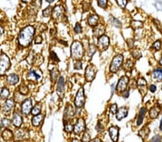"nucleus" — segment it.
I'll return each instance as SVG.
<instances>
[{
    "mask_svg": "<svg viewBox=\"0 0 162 142\" xmlns=\"http://www.w3.org/2000/svg\"><path fill=\"white\" fill-rule=\"evenodd\" d=\"M160 112V108L158 106H154L149 111V116L151 118L154 119L158 117V114H159Z\"/></svg>",
    "mask_w": 162,
    "mask_h": 142,
    "instance_id": "bb28decb",
    "label": "nucleus"
},
{
    "mask_svg": "<svg viewBox=\"0 0 162 142\" xmlns=\"http://www.w3.org/2000/svg\"><path fill=\"white\" fill-rule=\"evenodd\" d=\"M85 128H86V124H85V119L83 118H78L76 124L74 125L73 132L76 135H79L85 132Z\"/></svg>",
    "mask_w": 162,
    "mask_h": 142,
    "instance_id": "0eeeda50",
    "label": "nucleus"
},
{
    "mask_svg": "<svg viewBox=\"0 0 162 142\" xmlns=\"http://www.w3.org/2000/svg\"><path fill=\"white\" fill-rule=\"evenodd\" d=\"M35 34V29L33 26L28 25L20 31L18 36V43L23 48H27L31 44Z\"/></svg>",
    "mask_w": 162,
    "mask_h": 142,
    "instance_id": "f257e3e1",
    "label": "nucleus"
},
{
    "mask_svg": "<svg viewBox=\"0 0 162 142\" xmlns=\"http://www.w3.org/2000/svg\"><path fill=\"white\" fill-rule=\"evenodd\" d=\"M43 119H44V115H42V114H38L36 115H34L33 118H32V124L33 126H35V127H37V126H39L41 124L42 122H43Z\"/></svg>",
    "mask_w": 162,
    "mask_h": 142,
    "instance_id": "5701e85b",
    "label": "nucleus"
},
{
    "mask_svg": "<svg viewBox=\"0 0 162 142\" xmlns=\"http://www.w3.org/2000/svg\"><path fill=\"white\" fill-rule=\"evenodd\" d=\"M90 142H102V141H101V140L99 139H94L90 141Z\"/></svg>",
    "mask_w": 162,
    "mask_h": 142,
    "instance_id": "4d7b16f0",
    "label": "nucleus"
},
{
    "mask_svg": "<svg viewBox=\"0 0 162 142\" xmlns=\"http://www.w3.org/2000/svg\"><path fill=\"white\" fill-rule=\"evenodd\" d=\"M137 85H138L139 88H144L147 85V82L143 78H138V81H137Z\"/></svg>",
    "mask_w": 162,
    "mask_h": 142,
    "instance_id": "c9c22d12",
    "label": "nucleus"
},
{
    "mask_svg": "<svg viewBox=\"0 0 162 142\" xmlns=\"http://www.w3.org/2000/svg\"><path fill=\"white\" fill-rule=\"evenodd\" d=\"M85 104V91H84L83 87H81L79 89L76 95V97L74 98V106L77 108H81L84 107Z\"/></svg>",
    "mask_w": 162,
    "mask_h": 142,
    "instance_id": "39448f33",
    "label": "nucleus"
},
{
    "mask_svg": "<svg viewBox=\"0 0 162 142\" xmlns=\"http://www.w3.org/2000/svg\"><path fill=\"white\" fill-rule=\"evenodd\" d=\"M64 78L63 77L59 78L58 80L57 86H56V91L57 93L58 94V96L61 98H62L63 96V92H64Z\"/></svg>",
    "mask_w": 162,
    "mask_h": 142,
    "instance_id": "dca6fc26",
    "label": "nucleus"
},
{
    "mask_svg": "<svg viewBox=\"0 0 162 142\" xmlns=\"http://www.w3.org/2000/svg\"><path fill=\"white\" fill-rule=\"evenodd\" d=\"M161 90H162V86H161Z\"/></svg>",
    "mask_w": 162,
    "mask_h": 142,
    "instance_id": "69168bd1",
    "label": "nucleus"
},
{
    "mask_svg": "<svg viewBox=\"0 0 162 142\" xmlns=\"http://www.w3.org/2000/svg\"><path fill=\"white\" fill-rule=\"evenodd\" d=\"M152 48L155 50L156 51H158L161 50V42L160 40H156L152 45Z\"/></svg>",
    "mask_w": 162,
    "mask_h": 142,
    "instance_id": "4c0bfd02",
    "label": "nucleus"
},
{
    "mask_svg": "<svg viewBox=\"0 0 162 142\" xmlns=\"http://www.w3.org/2000/svg\"><path fill=\"white\" fill-rule=\"evenodd\" d=\"M143 24V22L141 21H133L132 22V27H133L134 29H138L142 27Z\"/></svg>",
    "mask_w": 162,
    "mask_h": 142,
    "instance_id": "58836bf2",
    "label": "nucleus"
},
{
    "mask_svg": "<svg viewBox=\"0 0 162 142\" xmlns=\"http://www.w3.org/2000/svg\"><path fill=\"white\" fill-rule=\"evenodd\" d=\"M73 129H74V126H73V125L71 124V123L69 122H66L64 124V131L67 133H71V132L73 131Z\"/></svg>",
    "mask_w": 162,
    "mask_h": 142,
    "instance_id": "f704fd0d",
    "label": "nucleus"
},
{
    "mask_svg": "<svg viewBox=\"0 0 162 142\" xmlns=\"http://www.w3.org/2000/svg\"><path fill=\"white\" fill-rule=\"evenodd\" d=\"M149 90H150V91L152 92V93H154V92L156 90V86L155 85H154V84H152V85H151L150 86H149Z\"/></svg>",
    "mask_w": 162,
    "mask_h": 142,
    "instance_id": "864d4df0",
    "label": "nucleus"
},
{
    "mask_svg": "<svg viewBox=\"0 0 162 142\" xmlns=\"http://www.w3.org/2000/svg\"><path fill=\"white\" fill-rule=\"evenodd\" d=\"M123 62V55L118 54L113 57L110 66V71L111 73H114L119 71Z\"/></svg>",
    "mask_w": 162,
    "mask_h": 142,
    "instance_id": "20e7f679",
    "label": "nucleus"
},
{
    "mask_svg": "<svg viewBox=\"0 0 162 142\" xmlns=\"http://www.w3.org/2000/svg\"><path fill=\"white\" fill-rule=\"evenodd\" d=\"M1 137H2L3 139L6 141H11L12 139L14 138V134L13 132L9 129H5L3 131L2 134H1Z\"/></svg>",
    "mask_w": 162,
    "mask_h": 142,
    "instance_id": "aec40b11",
    "label": "nucleus"
},
{
    "mask_svg": "<svg viewBox=\"0 0 162 142\" xmlns=\"http://www.w3.org/2000/svg\"><path fill=\"white\" fill-rule=\"evenodd\" d=\"M133 67V62L131 60H127V62H125V65H123V69L125 71H131V69Z\"/></svg>",
    "mask_w": 162,
    "mask_h": 142,
    "instance_id": "2f4dec72",
    "label": "nucleus"
},
{
    "mask_svg": "<svg viewBox=\"0 0 162 142\" xmlns=\"http://www.w3.org/2000/svg\"><path fill=\"white\" fill-rule=\"evenodd\" d=\"M11 124H12V121H11L10 119H8L7 118H2V120H1V124H2V126H4V127L5 128L10 127Z\"/></svg>",
    "mask_w": 162,
    "mask_h": 142,
    "instance_id": "e433bc0d",
    "label": "nucleus"
},
{
    "mask_svg": "<svg viewBox=\"0 0 162 142\" xmlns=\"http://www.w3.org/2000/svg\"><path fill=\"white\" fill-rule=\"evenodd\" d=\"M51 58L53 60H54V61H58V57L57 55L54 52H51Z\"/></svg>",
    "mask_w": 162,
    "mask_h": 142,
    "instance_id": "8fccbe9b",
    "label": "nucleus"
},
{
    "mask_svg": "<svg viewBox=\"0 0 162 142\" xmlns=\"http://www.w3.org/2000/svg\"><path fill=\"white\" fill-rule=\"evenodd\" d=\"M132 55L133 56V57H135V58L138 59L141 57V54H140V52H138V50H134L133 52H132Z\"/></svg>",
    "mask_w": 162,
    "mask_h": 142,
    "instance_id": "3c124183",
    "label": "nucleus"
},
{
    "mask_svg": "<svg viewBox=\"0 0 162 142\" xmlns=\"http://www.w3.org/2000/svg\"><path fill=\"white\" fill-rule=\"evenodd\" d=\"M129 84V78L127 76H123L121 78H120L118 83V85L116 87V90L118 93H122L127 88V85Z\"/></svg>",
    "mask_w": 162,
    "mask_h": 142,
    "instance_id": "6e6552de",
    "label": "nucleus"
},
{
    "mask_svg": "<svg viewBox=\"0 0 162 142\" xmlns=\"http://www.w3.org/2000/svg\"><path fill=\"white\" fill-rule=\"evenodd\" d=\"M46 1H47V2L48 3H52V2H54V1H55V0H46Z\"/></svg>",
    "mask_w": 162,
    "mask_h": 142,
    "instance_id": "680f3d73",
    "label": "nucleus"
},
{
    "mask_svg": "<svg viewBox=\"0 0 162 142\" xmlns=\"http://www.w3.org/2000/svg\"><path fill=\"white\" fill-rule=\"evenodd\" d=\"M96 47L94 45H91L89 47V51H88V55L91 57L94 54V52H96Z\"/></svg>",
    "mask_w": 162,
    "mask_h": 142,
    "instance_id": "a19ab883",
    "label": "nucleus"
},
{
    "mask_svg": "<svg viewBox=\"0 0 162 142\" xmlns=\"http://www.w3.org/2000/svg\"><path fill=\"white\" fill-rule=\"evenodd\" d=\"M96 69L92 65H89L85 70V78L87 82H92L96 76Z\"/></svg>",
    "mask_w": 162,
    "mask_h": 142,
    "instance_id": "1a4fd4ad",
    "label": "nucleus"
},
{
    "mask_svg": "<svg viewBox=\"0 0 162 142\" xmlns=\"http://www.w3.org/2000/svg\"><path fill=\"white\" fill-rule=\"evenodd\" d=\"M109 135L113 142H117L118 141L119 137V129L117 126H111L109 129Z\"/></svg>",
    "mask_w": 162,
    "mask_h": 142,
    "instance_id": "4468645a",
    "label": "nucleus"
},
{
    "mask_svg": "<svg viewBox=\"0 0 162 142\" xmlns=\"http://www.w3.org/2000/svg\"><path fill=\"white\" fill-rule=\"evenodd\" d=\"M105 33V27L102 24H99V25H96L95 27H94V30H93V34L96 37H99L100 36L103 35Z\"/></svg>",
    "mask_w": 162,
    "mask_h": 142,
    "instance_id": "4be33fe9",
    "label": "nucleus"
},
{
    "mask_svg": "<svg viewBox=\"0 0 162 142\" xmlns=\"http://www.w3.org/2000/svg\"><path fill=\"white\" fill-rule=\"evenodd\" d=\"M152 78L156 81H161L162 80V69L161 68H157L154 70L152 73Z\"/></svg>",
    "mask_w": 162,
    "mask_h": 142,
    "instance_id": "393cba45",
    "label": "nucleus"
},
{
    "mask_svg": "<svg viewBox=\"0 0 162 142\" xmlns=\"http://www.w3.org/2000/svg\"><path fill=\"white\" fill-rule=\"evenodd\" d=\"M10 96V90L7 88H3L0 93V98L2 100H7Z\"/></svg>",
    "mask_w": 162,
    "mask_h": 142,
    "instance_id": "cd10ccee",
    "label": "nucleus"
},
{
    "mask_svg": "<svg viewBox=\"0 0 162 142\" xmlns=\"http://www.w3.org/2000/svg\"><path fill=\"white\" fill-rule=\"evenodd\" d=\"M11 67L10 59L5 53L0 55V76H4Z\"/></svg>",
    "mask_w": 162,
    "mask_h": 142,
    "instance_id": "7ed1b4c3",
    "label": "nucleus"
},
{
    "mask_svg": "<svg viewBox=\"0 0 162 142\" xmlns=\"http://www.w3.org/2000/svg\"><path fill=\"white\" fill-rule=\"evenodd\" d=\"M160 130L162 131V118L161 119V121H160V126H159Z\"/></svg>",
    "mask_w": 162,
    "mask_h": 142,
    "instance_id": "052dcab7",
    "label": "nucleus"
},
{
    "mask_svg": "<svg viewBox=\"0 0 162 142\" xmlns=\"http://www.w3.org/2000/svg\"><path fill=\"white\" fill-rule=\"evenodd\" d=\"M91 141V138H90V135L89 134V133H87V132H85V134H84L83 136H82V142H90Z\"/></svg>",
    "mask_w": 162,
    "mask_h": 142,
    "instance_id": "c03bdc74",
    "label": "nucleus"
},
{
    "mask_svg": "<svg viewBox=\"0 0 162 142\" xmlns=\"http://www.w3.org/2000/svg\"><path fill=\"white\" fill-rule=\"evenodd\" d=\"M110 21L111 22V24H113V26L116 27H121V22L118 20V19L113 17V16L110 17Z\"/></svg>",
    "mask_w": 162,
    "mask_h": 142,
    "instance_id": "473e14b6",
    "label": "nucleus"
},
{
    "mask_svg": "<svg viewBox=\"0 0 162 142\" xmlns=\"http://www.w3.org/2000/svg\"><path fill=\"white\" fill-rule=\"evenodd\" d=\"M85 55V48L82 43L74 41L71 45V57L74 60H80Z\"/></svg>",
    "mask_w": 162,
    "mask_h": 142,
    "instance_id": "f03ea898",
    "label": "nucleus"
},
{
    "mask_svg": "<svg viewBox=\"0 0 162 142\" xmlns=\"http://www.w3.org/2000/svg\"><path fill=\"white\" fill-rule=\"evenodd\" d=\"M58 76H59V72L57 68H54L53 70H51V80L54 81V82H56V81L57 80Z\"/></svg>",
    "mask_w": 162,
    "mask_h": 142,
    "instance_id": "c756f323",
    "label": "nucleus"
},
{
    "mask_svg": "<svg viewBox=\"0 0 162 142\" xmlns=\"http://www.w3.org/2000/svg\"><path fill=\"white\" fill-rule=\"evenodd\" d=\"M75 115V111L74 110V108L71 106V104L67 105V106L65 108L64 112V121H68L70 119H72Z\"/></svg>",
    "mask_w": 162,
    "mask_h": 142,
    "instance_id": "ddd939ff",
    "label": "nucleus"
},
{
    "mask_svg": "<svg viewBox=\"0 0 162 142\" xmlns=\"http://www.w3.org/2000/svg\"><path fill=\"white\" fill-rule=\"evenodd\" d=\"M71 142H82L81 141H79V139H73Z\"/></svg>",
    "mask_w": 162,
    "mask_h": 142,
    "instance_id": "bf43d9fd",
    "label": "nucleus"
},
{
    "mask_svg": "<svg viewBox=\"0 0 162 142\" xmlns=\"http://www.w3.org/2000/svg\"><path fill=\"white\" fill-rule=\"evenodd\" d=\"M19 92L21 95L23 96H26V95L28 94L29 93V88L27 87V85H26L25 84H22L20 85L19 87Z\"/></svg>",
    "mask_w": 162,
    "mask_h": 142,
    "instance_id": "c85d7f7f",
    "label": "nucleus"
},
{
    "mask_svg": "<svg viewBox=\"0 0 162 142\" xmlns=\"http://www.w3.org/2000/svg\"><path fill=\"white\" fill-rule=\"evenodd\" d=\"M127 113H128V110L126 107H121L118 109V111L116 113V118L118 121H121L122 119L127 117Z\"/></svg>",
    "mask_w": 162,
    "mask_h": 142,
    "instance_id": "6ab92c4d",
    "label": "nucleus"
},
{
    "mask_svg": "<svg viewBox=\"0 0 162 142\" xmlns=\"http://www.w3.org/2000/svg\"><path fill=\"white\" fill-rule=\"evenodd\" d=\"M87 22H88L89 25L90 27H95L98 24V22H99V17L96 15H91V16L88 18Z\"/></svg>",
    "mask_w": 162,
    "mask_h": 142,
    "instance_id": "b1692460",
    "label": "nucleus"
},
{
    "mask_svg": "<svg viewBox=\"0 0 162 142\" xmlns=\"http://www.w3.org/2000/svg\"><path fill=\"white\" fill-rule=\"evenodd\" d=\"M74 30V32H75V33H76V34H79L82 32V26H81V24H79V22H77L76 24Z\"/></svg>",
    "mask_w": 162,
    "mask_h": 142,
    "instance_id": "a18cd8bd",
    "label": "nucleus"
},
{
    "mask_svg": "<svg viewBox=\"0 0 162 142\" xmlns=\"http://www.w3.org/2000/svg\"><path fill=\"white\" fill-rule=\"evenodd\" d=\"M40 111H41V106H40V104H36V105L32 108L31 113L33 115H36L40 114Z\"/></svg>",
    "mask_w": 162,
    "mask_h": 142,
    "instance_id": "7c9ffc66",
    "label": "nucleus"
},
{
    "mask_svg": "<svg viewBox=\"0 0 162 142\" xmlns=\"http://www.w3.org/2000/svg\"><path fill=\"white\" fill-rule=\"evenodd\" d=\"M74 68L76 70L82 69V62H81V60H75L74 64Z\"/></svg>",
    "mask_w": 162,
    "mask_h": 142,
    "instance_id": "37998d69",
    "label": "nucleus"
},
{
    "mask_svg": "<svg viewBox=\"0 0 162 142\" xmlns=\"http://www.w3.org/2000/svg\"><path fill=\"white\" fill-rule=\"evenodd\" d=\"M4 28H3L1 26H0V37H1V36L3 35V34H4Z\"/></svg>",
    "mask_w": 162,
    "mask_h": 142,
    "instance_id": "6e6d98bb",
    "label": "nucleus"
},
{
    "mask_svg": "<svg viewBox=\"0 0 162 142\" xmlns=\"http://www.w3.org/2000/svg\"><path fill=\"white\" fill-rule=\"evenodd\" d=\"M7 82L10 85H16L19 82V76L15 73H12L7 77Z\"/></svg>",
    "mask_w": 162,
    "mask_h": 142,
    "instance_id": "412c9836",
    "label": "nucleus"
},
{
    "mask_svg": "<svg viewBox=\"0 0 162 142\" xmlns=\"http://www.w3.org/2000/svg\"><path fill=\"white\" fill-rule=\"evenodd\" d=\"M63 12H64V10H63V7H62V6H56V7L53 9L52 14H51L53 19L56 20V19L59 18L62 15H63Z\"/></svg>",
    "mask_w": 162,
    "mask_h": 142,
    "instance_id": "a211bd4d",
    "label": "nucleus"
},
{
    "mask_svg": "<svg viewBox=\"0 0 162 142\" xmlns=\"http://www.w3.org/2000/svg\"><path fill=\"white\" fill-rule=\"evenodd\" d=\"M123 96L124 98H127L129 96V90H127V89H126L125 90L124 92H123L122 93Z\"/></svg>",
    "mask_w": 162,
    "mask_h": 142,
    "instance_id": "5fc2aeb1",
    "label": "nucleus"
},
{
    "mask_svg": "<svg viewBox=\"0 0 162 142\" xmlns=\"http://www.w3.org/2000/svg\"><path fill=\"white\" fill-rule=\"evenodd\" d=\"M96 130H97L98 132H103L104 131V127L103 126H102V124H101V123H98L97 126H96Z\"/></svg>",
    "mask_w": 162,
    "mask_h": 142,
    "instance_id": "603ef678",
    "label": "nucleus"
},
{
    "mask_svg": "<svg viewBox=\"0 0 162 142\" xmlns=\"http://www.w3.org/2000/svg\"><path fill=\"white\" fill-rule=\"evenodd\" d=\"M15 105V103L14 99L10 98V99H7V101L4 102L2 106V111L4 113H10L11 111L14 108Z\"/></svg>",
    "mask_w": 162,
    "mask_h": 142,
    "instance_id": "f8f14e48",
    "label": "nucleus"
},
{
    "mask_svg": "<svg viewBox=\"0 0 162 142\" xmlns=\"http://www.w3.org/2000/svg\"><path fill=\"white\" fill-rule=\"evenodd\" d=\"M146 113V108L142 107L141 109H140V111H139V113H138V118H137V121H136L137 125H138V126H140V125L142 124L143 121V118H144Z\"/></svg>",
    "mask_w": 162,
    "mask_h": 142,
    "instance_id": "a878e982",
    "label": "nucleus"
},
{
    "mask_svg": "<svg viewBox=\"0 0 162 142\" xmlns=\"http://www.w3.org/2000/svg\"><path fill=\"white\" fill-rule=\"evenodd\" d=\"M27 79L30 81L37 82L41 80L42 73L40 71H36L35 69H31L27 74Z\"/></svg>",
    "mask_w": 162,
    "mask_h": 142,
    "instance_id": "9b49d317",
    "label": "nucleus"
},
{
    "mask_svg": "<svg viewBox=\"0 0 162 142\" xmlns=\"http://www.w3.org/2000/svg\"><path fill=\"white\" fill-rule=\"evenodd\" d=\"M97 3L99 7L105 9L107 7V0H97Z\"/></svg>",
    "mask_w": 162,
    "mask_h": 142,
    "instance_id": "79ce46f5",
    "label": "nucleus"
},
{
    "mask_svg": "<svg viewBox=\"0 0 162 142\" xmlns=\"http://www.w3.org/2000/svg\"><path fill=\"white\" fill-rule=\"evenodd\" d=\"M116 1L118 5H119V7H121L122 9H125L126 6H127V0H116Z\"/></svg>",
    "mask_w": 162,
    "mask_h": 142,
    "instance_id": "ea45409f",
    "label": "nucleus"
},
{
    "mask_svg": "<svg viewBox=\"0 0 162 142\" xmlns=\"http://www.w3.org/2000/svg\"><path fill=\"white\" fill-rule=\"evenodd\" d=\"M150 142H161V138L159 135H156L152 139Z\"/></svg>",
    "mask_w": 162,
    "mask_h": 142,
    "instance_id": "09e8293b",
    "label": "nucleus"
},
{
    "mask_svg": "<svg viewBox=\"0 0 162 142\" xmlns=\"http://www.w3.org/2000/svg\"><path fill=\"white\" fill-rule=\"evenodd\" d=\"M32 108V100L30 98H27L23 102L21 106V112L23 115H27L31 113Z\"/></svg>",
    "mask_w": 162,
    "mask_h": 142,
    "instance_id": "9d476101",
    "label": "nucleus"
},
{
    "mask_svg": "<svg viewBox=\"0 0 162 142\" xmlns=\"http://www.w3.org/2000/svg\"><path fill=\"white\" fill-rule=\"evenodd\" d=\"M28 132L26 130L23 129H18L16 131V133L15 134V141H22L23 139H25L29 136Z\"/></svg>",
    "mask_w": 162,
    "mask_h": 142,
    "instance_id": "2eb2a0df",
    "label": "nucleus"
},
{
    "mask_svg": "<svg viewBox=\"0 0 162 142\" xmlns=\"http://www.w3.org/2000/svg\"><path fill=\"white\" fill-rule=\"evenodd\" d=\"M53 9L54 8H53L52 7L49 6V7H48L46 9H43V17H48L51 16V14H52Z\"/></svg>",
    "mask_w": 162,
    "mask_h": 142,
    "instance_id": "72a5a7b5",
    "label": "nucleus"
},
{
    "mask_svg": "<svg viewBox=\"0 0 162 142\" xmlns=\"http://www.w3.org/2000/svg\"><path fill=\"white\" fill-rule=\"evenodd\" d=\"M110 111L113 114H116L117 111H118V106L116 104H113L110 106Z\"/></svg>",
    "mask_w": 162,
    "mask_h": 142,
    "instance_id": "49530a36",
    "label": "nucleus"
},
{
    "mask_svg": "<svg viewBox=\"0 0 162 142\" xmlns=\"http://www.w3.org/2000/svg\"><path fill=\"white\" fill-rule=\"evenodd\" d=\"M23 3H25V4H27V3H30L32 0H21Z\"/></svg>",
    "mask_w": 162,
    "mask_h": 142,
    "instance_id": "13d9d810",
    "label": "nucleus"
},
{
    "mask_svg": "<svg viewBox=\"0 0 162 142\" xmlns=\"http://www.w3.org/2000/svg\"><path fill=\"white\" fill-rule=\"evenodd\" d=\"M12 124L17 128H19L23 124V118H22L21 115L18 112H15L13 113V116H12Z\"/></svg>",
    "mask_w": 162,
    "mask_h": 142,
    "instance_id": "f3484780",
    "label": "nucleus"
},
{
    "mask_svg": "<svg viewBox=\"0 0 162 142\" xmlns=\"http://www.w3.org/2000/svg\"><path fill=\"white\" fill-rule=\"evenodd\" d=\"M1 126H0V132H1Z\"/></svg>",
    "mask_w": 162,
    "mask_h": 142,
    "instance_id": "0e129e2a",
    "label": "nucleus"
},
{
    "mask_svg": "<svg viewBox=\"0 0 162 142\" xmlns=\"http://www.w3.org/2000/svg\"><path fill=\"white\" fill-rule=\"evenodd\" d=\"M110 45V38L107 35H102L98 37L97 48L100 51H105Z\"/></svg>",
    "mask_w": 162,
    "mask_h": 142,
    "instance_id": "423d86ee",
    "label": "nucleus"
},
{
    "mask_svg": "<svg viewBox=\"0 0 162 142\" xmlns=\"http://www.w3.org/2000/svg\"><path fill=\"white\" fill-rule=\"evenodd\" d=\"M158 63H159V65H161V66H162V56H161V59H160L159 62H158Z\"/></svg>",
    "mask_w": 162,
    "mask_h": 142,
    "instance_id": "e2e57ef3",
    "label": "nucleus"
},
{
    "mask_svg": "<svg viewBox=\"0 0 162 142\" xmlns=\"http://www.w3.org/2000/svg\"><path fill=\"white\" fill-rule=\"evenodd\" d=\"M34 42H35V44H40L43 42V37H42L41 35H38L35 37V40H34Z\"/></svg>",
    "mask_w": 162,
    "mask_h": 142,
    "instance_id": "de8ad7c7",
    "label": "nucleus"
}]
</instances>
